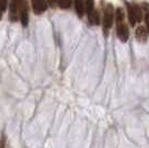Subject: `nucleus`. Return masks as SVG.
Instances as JSON below:
<instances>
[{"label":"nucleus","mask_w":149,"mask_h":148,"mask_svg":"<svg viewBox=\"0 0 149 148\" xmlns=\"http://www.w3.org/2000/svg\"><path fill=\"white\" fill-rule=\"evenodd\" d=\"M117 37L121 43H126L129 38V30H128V26L125 22L117 24Z\"/></svg>","instance_id":"20e7f679"},{"label":"nucleus","mask_w":149,"mask_h":148,"mask_svg":"<svg viewBox=\"0 0 149 148\" xmlns=\"http://www.w3.org/2000/svg\"><path fill=\"white\" fill-rule=\"evenodd\" d=\"M74 9H76V13L79 17L84 16V13L86 11L85 10V0H74Z\"/></svg>","instance_id":"0eeeda50"},{"label":"nucleus","mask_w":149,"mask_h":148,"mask_svg":"<svg viewBox=\"0 0 149 148\" xmlns=\"http://www.w3.org/2000/svg\"><path fill=\"white\" fill-rule=\"evenodd\" d=\"M127 10H128V19H129V22L130 25L134 27L136 25V18H135V15H134V9H132V6L130 5H127Z\"/></svg>","instance_id":"9d476101"},{"label":"nucleus","mask_w":149,"mask_h":148,"mask_svg":"<svg viewBox=\"0 0 149 148\" xmlns=\"http://www.w3.org/2000/svg\"><path fill=\"white\" fill-rule=\"evenodd\" d=\"M124 18H125V15H124L123 9H121V8H118V9L116 10V21H117V24L124 22Z\"/></svg>","instance_id":"f8f14e48"},{"label":"nucleus","mask_w":149,"mask_h":148,"mask_svg":"<svg viewBox=\"0 0 149 148\" xmlns=\"http://www.w3.org/2000/svg\"><path fill=\"white\" fill-rule=\"evenodd\" d=\"M47 3H48V6H50L51 8H55V7L59 3V0H47Z\"/></svg>","instance_id":"2eb2a0df"},{"label":"nucleus","mask_w":149,"mask_h":148,"mask_svg":"<svg viewBox=\"0 0 149 148\" xmlns=\"http://www.w3.org/2000/svg\"><path fill=\"white\" fill-rule=\"evenodd\" d=\"M20 3L21 0H11L10 1V11H9V19L10 21H17L20 13Z\"/></svg>","instance_id":"7ed1b4c3"},{"label":"nucleus","mask_w":149,"mask_h":148,"mask_svg":"<svg viewBox=\"0 0 149 148\" xmlns=\"http://www.w3.org/2000/svg\"><path fill=\"white\" fill-rule=\"evenodd\" d=\"M7 5H8V0H0V11L1 13L6 11Z\"/></svg>","instance_id":"4468645a"},{"label":"nucleus","mask_w":149,"mask_h":148,"mask_svg":"<svg viewBox=\"0 0 149 148\" xmlns=\"http://www.w3.org/2000/svg\"><path fill=\"white\" fill-rule=\"evenodd\" d=\"M1 13H1V11H0V19H1Z\"/></svg>","instance_id":"f3484780"},{"label":"nucleus","mask_w":149,"mask_h":148,"mask_svg":"<svg viewBox=\"0 0 149 148\" xmlns=\"http://www.w3.org/2000/svg\"><path fill=\"white\" fill-rule=\"evenodd\" d=\"M85 10L87 13L95 10V1L93 0H85Z\"/></svg>","instance_id":"9b49d317"},{"label":"nucleus","mask_w":149,"mask_h":148,"mask_svg":"<svg viewBox=\"0 0 149 148\" xmlns=\"http://www.w3.org/2000/svg\"><path fill=\"white\" fill-rule=\"evenodd\" d=\"M148 30L146 27L143 26H139L136 29V39L138 43H143L146 40H147V37H148Z\"/></svg>","instance_id":"423d86ee"},{"label":"nucleus","mask_w":149,"mask_h":148,"mask_svg":"<svg viewBox=\"0 0 149 148\" xmlns=\"http://www.w3.org/2000/svg\"><path fill=\"white\" fill-rule=\"evenodd\" d=\"M132 9H134V15H135V18H136L137 22H140L143 20V11H141V8L138 6V5H132Z\"/></svg>","instance_id":"1a4fd4ad"},{"label":"nucleus","mask_w":149,"mask_h":148,"mask_svg":"<svg viewBox=\"0 0 149 148\" xmlns=\"http://www.w3.org/2000/svg\"><path fill=\"white\" fill-rule=\"evenodd\" d=\"M88 20H89V22L91 24V25H99L100 22V17H99V13L97 11V10H93L91 13H88Z\"/></svg>","instance_id":"6e6552de"},{"label":"nucleus","mask_w":149,"mask_h":148,"mask_svg":"<svg viewBox=\"0 0 149 148\" xmlns=\"http://www.w3.org/2000/svg\"><path fill=\"white\" fill-rule=\"evenodd\" d=\"M31 5H32L33 13L36 15H41L42 13H45L48 6L46 0H31Z\"/></svg>","instance_id":"39448f33"},{"label":"nucleus","mask_w":149,"mask_h":148,"mask_svg":"<svg viewBox=\"0 0 149 148\" xmlns=\"http://www.w3.org/2000/svg\"><path fill=\"white\" fill-rule=\"evenodd\" d=\"M145 21H146V28L149 32V11H147L146 16H145Z\"/></svg>","instance_id":"dca6fc26"},{"label":"nucleus","mask_w":149,"mask_h":148,"mask_svg":"<svg viewBox=\"0 0 149 148\" xmlns=\"http://www.w3.org/2000/svg\"><path fill=\"white\" fill-rule=\"evenodd\" d=\"M19 19H20L21 25L24 27H27L28 22H29V5H28V0H21Z\"/></svg>","instance_id":"f03ea898"},{"label":"nucleus","mask_w":149,"mask_h":148,"mask_svg":"<svg viewBox=\"0 0 149 148\" xmlns=\"http://www.w3.org/2000/svg\"><path fill=\"white\" fill-rule=\"evenodd\" d=\"M112 21H113V7L112 5H107L105 9V13H104V21H102V26H104V31L107 35V31L111 28Z\"/></svg>","instance_id":"f257e3e1"},{"label":"nucleus","mask_w":149,"mask_h":148,"mask_svg":"<svg viewBox=\"0 0 149 148\" xmlns=\"http://www.w3.org/2000/svg\"><path fill=\"white\" fill-rule=\"evenodd\" d=\"M58 6L60 7L61 9H68L71 6V0H59Z\"/></svg>","instance_id":"ddd939ff"}]
</instances>
